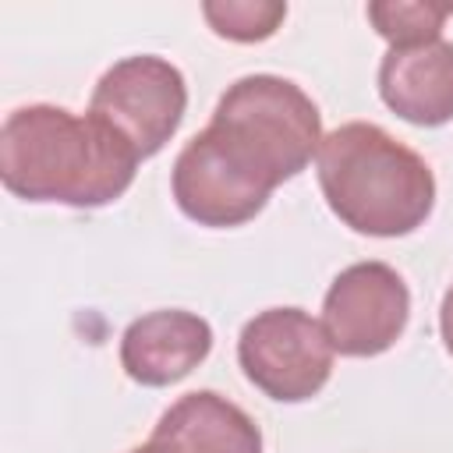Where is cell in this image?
<instances>
[{
  "label": "cell",
  "instance_id": "cell-11",
  "mask_svg": "<svg viewBox=\"0 0 453 453\" xmlns=\"http://www.w3.org/2000/svg\"><path fill=\"white\" fill-rule=\"evenodd\" d=\"M453 14L446 4H428V0H375L368 4V21L372 28L389 39L393 46H414L439 39L442 21Z\"/></svg>",
  "mask_w": 453,
  "mask_h": 453
},
{
  "label": "cell",
  "instance_id": "cell-8",
  "mask_svg": "<svg viewBox=\"0 0 453 453\" xmlns=\"http://www.w3.org/2000/svg\"><path fill=\"white\" fill-rule=\"evenodd\" d=\"M212 350V326L184 308L134 319L120 336V368L138 386H170L191 375Z\"/></svg>",
  "mask_w": 453,
  "mask_h": 453
},
{
  "label": "cell",
  "instance_id": "cell-9",
  "mask_svg": "<svg viewBox=\"0 0 453 453\" xmlns=\"http://www.w3.org/2000/svg\"><path fill=\"white\" fill-rule=\"evenodd\" d=\"M379 96L407 124L439 127L453 120V42L428 39L389 46L379 64Z\"/></svg>",
  "mask_w": 453,
  "mask_h": 453
},
{
  "label": "cell",
  "instance_id": "cell-1",
  "mask_svg": "<svg viewBox=\"0 0 453 453\" xmlns=\"http://www.w3.org/2000/svg\"><path fill=\"white\" fill-rule=\"evenodd\" d=\"M138 170V152L99 117L32 103L0 127V180L25 202L99 209L117 202Z\"/></svg>",
  "mask_w": 453,
  "mask_h": 453
},
{
  "label": "cell",
  "instance_id": "cell-14",
  "mask_svg": "<svg viewBox=\"0 0 453 453\" xmlns=\"http://www.w3.org/2000/svg\"><path fill=\"white\" fill-rule=\"evenodd\" d=\"M131 453H177L170 442H163V439H149V442H142V446H134Z\"/></svg>",
  "mask_w": 453,
  "mask_h": 453
},
{
  "label": "cell",
  "instance_id": "cell-3",
  "mask_svg": "<svg viewBox=\"0 0 453 453\" xmlns=\"http://www.w3.org/2000/svg\"><path fill=\"white\" fill-rule=\"evenodd\" d=\"M209 127L251 163L273 188L297 177L322 145V117L311 96L280 74L237 78L216 103Z\"/></svg>",
  "mask_w": 453,
  "mask_h": 453
},
{
  "label": "cell",
  "instance_id": "cell-10",
  "mask_svg": "<svg viewBox=\"0 0 453 453\" xmlns=\"http://www.w3.org/2000/svg\"><path fill=\"white\" fill-rule=\"evenodd\" d=\"M152 439L170 442L177 453H262L258 425L212 389H195L173 400L156 421Z\"/></svg>",
  "mask_w": 453,
  "mask_h": 453
},
{
  "label": "cell",
  "instance_id": "cell-7",
  "mask_svg": "<svg viewBox=\"0 0 453 453\" xmlns=\"http://www.w3.org/2000/svg\"><path fill=\"white\" fill-rule=\"evenodd\" d=\"M411 319V290L386 262H354L326 290L322 329L336 354L375 357L389 350Z\"/></svg>",
  "mask_w": 453,
  "mask_h": 453
},
{
  "label": "cell",
  "instance_id": "cell-4",
  "mask_svg": "<svg viewBox=\"0 0 453 453\" xmlns=\"http://www.w3.org/2000/svg\"><path fill=\"white\" fill-rule=\"evenodd\" d=\"M333 354L322 322L304 308H265L237 336L248 382L280 403L311 400L333 375Z\"/></svg>",
  "mask_w": 453,
  "mask_h": 453
},
{
  "label": "cell",
  "instance_id": "cell-6",
  "mask_svg": "<svg viewBox=\"0 0 453 453\" xmlns=\"http://www.w3.org/2000/svg\"><path fill=\"white\" fill-rule=\"evenodd\" d=\"M170 188L177 209L198 226L212 230L255 219L273 195V184L255 166H248L212 127L198 131L177 152Z\"/></svg>",
  "mask_w": 453,
  "mask_h": 453
},
{
  "label": "cell",
  "instance_id": "cell-13",
  "mask_svg": "<svg viewBox=\"0 0 453 453\" xmlns=\"http://www.w3.org/2000/svg\"><path fill=\"white\" fill-rule=\"evenodd\" d=\"M439 333H442L446 350L453 354V283H449V290L442 294V308H439Z\"/></svg>",
  "mask_w": 453,
  "mask_h": 453
},
{
  "label": "cell",
  "instance_id": "cell-12",
  "mask_svg": "<svg viewBox=\"0 0 453 453\" xmlns=\"http://www.w3.org/2000/svg\"><path fill=\"white\" fill-rule=\"evenodd\" d=\"M205 21L216 35L234 42H262L287 18V4L280 0H205Z\"/></svg>",
  "mask_w": 453,
  "mask_h": 453
},
{
  "label": "cell",
  "instance_id": "cell-5",
  "mask_svg": "<svg viewBox=\"0 0 453 453\" xmlns=\"http://www.w3.org/2000/svg\"><path fill=\"white\" fill-rule=\"evenodd\" d=\"M184 74L156 53L117 60L113 67L103 71L88 96V113L110 124L117 134H124L138 159L156 156L173 138V131L184 120Z\"/></svg>",
  "mask_w": 453,
  "mask_h": 453
},
{
  "label": "cell",
  "instance_id": "cell-2",
  "mask_svg": "<svg viewBox=\"0 0 453 453\" xmlns=\"http://www.w3.org/2000/svg\"><path fill=\"white\" fill-rule=\"evenodd\" d=\"M315 170L326 205L354 234L403 237L418 230L435 205L432 166L368 120L329 131L319 145Z\"/></svg>",
  "mask_w": 453,
  "mask_h": 453
}]
</instances>
